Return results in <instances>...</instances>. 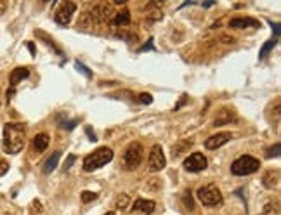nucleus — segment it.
I'll list each match as a JSON object with an SVG mask.
<instances>
[{
  "instance_id": "1",
  "label": "nucleus",
  "mask_w": 281,
  "mask_h": 215,
  "mask_svg": "<svg viewBox=\"0 0 281 215\" xmlns=\"http://www.w3.org/2000/svg\"><path fill=\"white\" fill-rule=\"evenodd\" d=\"M26 144V130L21 123L3 125V151L9 155H17Z\"/></svg>"
},
{
  "instance_id": "20",
  "label": "nucleus",
  "mask_w": 281,
  "mask_h": 215,
  "mask_svg": "<svg viewBox=\"0 0 281 215\" xmlns=\"http://www.w3.org/2000/svg\"><path fill=\"white\" fill-rule=\"evenodd\" d=\"M35 35H37V37H38V38H44V40H45V42H47V45H49V47H52V49H54V52H57V54H59V55H62L61 49H59V47H57V45H56V44H54V40H52V38H49V37H47V35H45V33H44V31H35Z\"/></svg>"
},
{
  "instance_id": "30",
  "label": "nucleus",
  "mask_w": 281,
  "mask_h": 215,
  "mask_svg": "<svg viewBox=\"0 0 281 215\" xmlns=\"http://www.w3.org/2000/svg\"><path fill=\"white\" fill-rule=\"evenodd\" d=\"M73 161H75V155H69L68 160H66V163H64V170H68L69 166L73 165Z\"/></svg>"
},
{
  "instance_id": "19",
  "label": "nucleus",
  "mask_w": 281,
  "mask_h": 215,
  "mask_svg": "<svg viewBox=\"0 0 281 215\" xmlns=\"http://www.w3.org/2000/svg\"><path fill=\"white\" fill-rule=\"evenodd\" d=\"M232 118H234V113H232V111H229V109H224V111L221 113V118H217V120L214 121V125L217 127V125L227 123V121H231Z\"/></svg>"
},
{
  "instance_id": "25",
  "label": "nucleus",
  "mask_w": 281,
  "mask_h": 215,
  "mask_svg": "<svg viewBox=\"0 0 281 215\" xmlns=\"http://www.w3.org/2000/svg\"><path fill=\"white\" fill-rule=\"evenodd\" d=\"M80 198H82V201H83V203H90V201H94V200H96V198H97V194H96V193H90V191H83V193H82V196H80Z\"/></svg>"
},
{
  "instance_id": "29",
  "label": "nucleus",
  "mask_w": 281,
  "mask_h": 215,
  "mask_svg": "<svg viewBox=\"0 0 281 215\" xmlns=\"http://www.w3.org/2000/svg\"><path fill=\"white\" fill-rule=\"evenodd\" d=\"M75 66H76V69H82V73H83L85 76H92V73L89 71V68H85V66H83L82 62H76Z\"/></svg>"
},
{
  "instance_id": "21",
  "label": "nucleus",
  "mask_w": 281,
  "mask_h": 215,
  "mask_svg": "<svg viewBox=\"0 0 281 215\" xmlns=\"http://www.w3.org/2000/svg\"><path fill=\"white\" fill-rule=\"evenodd\" d=\"M276 42H278L276 38H271V40H267V42H266V45H264V47L260 49V54H259V57H260V59H264V57H266V55H267V52H269L271 49H273L274 45H276Z\"/></svg>"
},
{
  "instance_id": "16",
  "label": "nucleus",
  "mask_w": 281,
  "mask_h": 215,
  "mask_svg": "<svg viewBox=\"0 0 281 215\" xmlns=\"http://www.w3.org/2000/svg\"><path fill=\"white\" fill-rule=\"evenodd\" d=\"M278 180H280V173H278V170H271V172H267L266 175L262 177V182L264 186L267 187V189H273V187L278 186Z\"/></svg>"
},
{
  "instance_id": "7",
  "label": "nucleus",
  "mask_w": 281,
  "mask_h": 215,
  "mask_svg": "<svg viewBox=\"0 0 281 215\" xmlns=\"http://www.w3.org/2000/svg\"><path fill=\"white\" fill-rule=\"evenodd\" d=\"M76 10V3L73 2H64L61 7L57 9V12H56L54 19L57 24H61V26H68L69 21H71V16L75 14Z\"/></svg>"
},
{
  "instance_id": "27",
  "label": "nucleus",
  "mask_w": 281,
  "mask_h": 215,
  "mask_svg": "<svg viewBox=\"0 0 281 215\" xmlns=\"http://www.w3.org/2000/svg\"><path fill=\"white\" fill-rule=\"evenodd\" d=\"M76 123H78V121H76V120H71V121H62V123H61V128H66V130H71V128L75 127Z\"/></svg>"
},
{
  "instance_id": "22",
  "label": "nucleus",
  "mask_w": 281,
  "mask_h": 215,
  "mask_svg": "<svg viewBox=\"0 0 281 215\" xmlns=\"http://www.w3.org/2000/svg\"><path fill=\"white\" fill-rule=\"evenodd\" d=\"M42 210H44V207H42V203L38 200H33L30 205V215H42Z\"/></svg>"
},
{
  "instance_id": "17",
  "label": "nucleus",
  "mask_w": 281,
  "mask_h": 215,
  "mask_svg": "<svg viewBox=\"0 0 281 215\" xmlns=\"http://www.w3.org/2000/svg\"><path fill=\"white\" fill-rule=\"evenodd\" d=\"M111 23H113L114 26H123V24H128L130 23V12H128V10H121V12L114 14L113 19H111Z\"/></svg>"
},
{
  "instance_id": "14",
  "label": "nucleus",
  "mask_w": 281,
  "mask_h": 215,
  "mask_svg": "<svg viewBox=\"0 0 281 215\" xmlns=\"http://www.w3.org/2000/svg\"><path fill=\"white\" fill-rule=\"evenodd\" d=\"M49 141H51V137H49L47 134H37L33 137V148L37 153H44L45 149H47L49 146Z\"/></svg>"
},
{
  "instance_id": "11",
  "label": "nucleus",
  "mask_w": 281,
  "mask_h": 215,
  "mask_svg": "<svg viewBox=\"0 0 281 215\" xmlns=\"http://www.w3.org/2000/svg\"><path fill=\"white\" fill-rule=\"evenodd\" d=\"M260 23L257 19H252V17H234L229 23V28L232 30H245V28H259Z\"/></svg>"
},
{
  "instance_id": "8",
  "label": "nucleus",
  "mask_w": 281,
  "mask_h": 215,
  "mask_svg": "<svg viewBox=\"0 0 281 215\" xmlns=\"http://www.w3.org/2000/svg\"><path fill=\"white\" fill-rule=\"evenodd\" d=\"M182 165L187 172H201V170L207 168V158L201 153H193L184 160Z\"/></svg>"
},
{
  "instance_id": "5",
  "label": "nucleus",
  "mask_w": 281,
  "mask_h": 215,
  "mask_svg": "<svg viewBox=\"0 0 281 215\" xmlns=\"http://www.w3.org/2000/svg\"><path fill=\"white\" fill-rule=\"evenodd\" d=\"M142 155H144V149L139 142H132L123 153V158H121V163H123L125 170H135L142 161Z\"/></svg>"
},
{
  "instance_id": "33",
  "label": "nucleus",
  "mask_w": 281,
  "mask_h": 215,
  "mask_svg": "<svg viewBox=\"0 0 281 215\" xmlns=\"http://www.w3.org/2000/svg\"><path fill=\"white\" fill-rule=\"evenodd\" d=\"M214 5V0H208V2H205V7H210Z\"/></svg>"
},
{
  "instance_id": "23",
  "label": "nucleus",
  "mask_w": 281,
  "mask_h": 215,
  "mask_svg": "<svg viewBox=\"0 0 281 215\" xmlns=\"http://www.w3.org/2000/svg\"><path fill=\"white\" fill-rule=\"evenodd\" d=\"M280 142H276V144L273 146V148H269L266 151V158H278V156H280Z\"/></svg>"
},
{
  "instance_id": "26",
  "label": "nucleus",
  "mask_w": 281,
  "mask_h": 215,
  "mask_svg": "<svg viewBox=\"0 0 281 215\" xmlns=\"http://www.w3.org/2000/svg\"><path fill=\"white\" fill-rule=\"evenodd\" d=\"M139 103H142V104H151V103H153V97L149 96V94H141V96H139Z\"/></svg>"
},
{
  "instance_id": "2",
  "label": "nucleus",
  "mask_w": 281,
  "mask_h": 215,
  "mask_svg": "<svg viewBox=\"0 0 281 215\" xmlns=\"http://www.w3.org/2000/svg\"><path fill=\"white\" fill-rule=\"evenodd\" d=\"M111 160H113V149L99 148L94 153L85 156V160H83V170H85V172H94V170L101 168V166H104L106 163H110Z\"/></svg>"
},
{
  "instance_id": "4",
  "label": "nucleus",
  "mask_w": 281,
  "mask_h": 215,
  "mask_svg": "<svg viewBox=\"0 0 281 215\" xmlns=\"http://www.w3.org/2000/svg\"><path fill=\"white\" fill-rule=\"evenodd\" d=\"M196 196L205 207H217L222 203V193L215 184H207V186H201L196 191Z\"/></svg>"
},
{
  "instance_id": "34",
  "label": "nucleus",
  "mask_w": 281,
  "mask_h": 215,
  "mask_svg": "<svg viewBox=\"0 0 281 215\" xmlns=\"http://www.w3.org/2000/svg\"><path fill=\"white\" fill-rule=\"evenodd\" d=\"M0 104H2V90H0Z\"/></svg>"
},
{
  "instance_id": "32",
  "label": "nucleus",
  "mask_w": 281,
  "mask_h": 215,
  "mask_svg": "<svg viewBox=\"0 0 281 215\" xmlns=\"http://www.w3.org/2000/svg\"><path fill=\"white\" fill-rule=\"evenodd\" d=\"M28 47H30L31 54H35V47H33V44H31V42H28Z\"/></svg>"
},
{
  "instance_id": "35",
  "label": "nucleus",
  "mask_w": 281,
  "mask_h": 215,
  "mask_svg": "<svg viewBox=\"0 0 281 215\" xmlns=\"http://www.w3.org/2000/svg\"><path fill=\"white\" fill-rule=\"evenodd\" d=\"M106 215H114V212H108V214Z\"/></svg>"
},
{
  "instance_id": "24",
  "label": "nucleus",
  "mask_w": 281,
  "mask_h": 215,
  "mask_svg": "<svg viewBox=\"0 0 281 215\" xmlns=\"http://www.w3.org/2000/svg\"><path fill=\"white\" fill-rule=\"evenodd\" d=\"M191 144H193V142H191V141H184V142H180L179 146H173V148H172L173 156H179L180 153H182V149H184V148H189Z\"/></svg>"
},
{
  "instance_id": "12",
  "label": "nucleus",
  "mask_w": 281,
  "mask_h": 215,
  "mask_svg": "<svg viewBox=\"0 0 281 215\" xmlns=\"http://www.w3.org/2000/svg\"><path fill=\"white\" fill-rule=\"evenodd\" d=\"M155 201H151V200H142V198H139V200H135L134 201V210H137V212H142V214H146V215H151L153 214V210H155Z\"/></svg>"
},
{
  "instance_id": "3",
  "label": "nucleus",
  "mask_w": 281,
  "mask_h": 215,
  "mask_svg": "<svg viewBox=\"0 0 281 215\" xmlns=\"http://www.w3.org/2000/svg\"><path fill=\"white\" fill-rule=\"evenodd\" d=\"M260 168V161L253 156H239L238 160H234L231 165V172L238 177H243V175H250V173L257 172Z\"/></svg>"
},
{
  "instance_id": "9",
  "label": "nucleus",
  "mask_w": 281,
  "mask_h": 215,
  "mask_svg": "<svg viewBox=\"0 0 281 215\" xmlns=\"http://www.w3.org/2000/svg\"><path fill=\"white\" fill-rule=\"evenodd\" d=\"M111 14H113L111 5H108V3H97L92 9V12L87 14V16H89L90 21H94V23H104V21L110 19Z\"/></svg>"
},
{
  "instance_id": "31",
  "label": "nucleus",
  "mask_w": 281,
  "mask_h": 215,
  "mask_svg": "<svg viewBox=\"0 0 281 215\" xmlns=\"http://www.w3.org/2000/svg\"><path fill=\"white\" fill-rule=\"evenodd\" d=\"M85 132H87V135H89V137L92 139V142H96V135H94L92 132H90V128H89V127L85 128Z\"/></svg>"
},
{
  "instance_id": "13",
  "label": "nucleus",
  "mask_w": 281,
  "mask_h": 215,
  "mask_svg": "<svg viewBox=\"0 0 281 215\" xmlns=\"http://www.w3.org/2000/svg\"><path fill=\"white\" fill-rule=\"evenodd\" d=\"M28 75H30V69L28 68H16L10 71V78H9V83H10V89H14V87L17 85V83L21 82V80L28 78Z\"/></svg>"
},
{
  "instance_id": "18",
  "label": "nucleus",
  "mask_w": 281,
  "mask_h": 215,
  "mask_svg": "<svg viewBox=\"0 0 281 215\" xmlns=\"http://www.w3.org/2000/svg\"><path fill=\"white\" fill-rule=\"evenodd\" d=\"M128 203H130V196H128V194H120V196L114 200V208H116V210H125V208L128 207Z\"/></svg>"
},
{
  "instance_id": "10",
  "label": "nucleus",
  "mask_w": 281,
  "mask_h": 215,
  "mask_svg": "<svg viewBox=\"0 0 281 215\" xmlns=\"http://www.w3.org/2000/svg\"><path fill=\"white\" fill-rule=\"evenodd\" d=\"M231 139H232L231 132H219V134L210 135V137L205 141V148L207 149H217V148H221V146H224L227 141H231Z\"/></svg>"
},
{
  "instance_id": "6",
  "label": "nucleus",
  "mask_w": 281,
  "mask_h": 215,
  "mask_svg": "<svg viewBox=\"0 0 281 215\" xmlns=\"http://www.w3.org/2000/svg\"><path fill=\"white\" fill-rule=\"evenodd\" d=\"M148 165L151 172H160V170L165 168L167 165V158L163 155V149L160 144H155L149 151V160H148Z\"/></svg>"
},
{
  "instance_id": "15",
  "label": "nucleus",
  "mask_w": 281,
  "mask_h": 215,
  "mask_svg": "<svg viewBox=\"0 0 281 215\" xmlns=\"http://www.w3.org/2000/svg\"><path fill=\"white\" fill-rule=\"evenodd\" d=\"M59 158H61V151L52 153V155L47 158V161H45V165H44V173H51V172H54L56 166H57V163H59Z\"/></svg>"
},
{
  "instance_id": "28",
  "label": "nucleus",
  "mask_w": 281,
  "mask_h": 215,
  "mask_svg": "<svg viewBox=\"0 0 281 215\" xmlns=\"http://www.w3.org/2000/svg\"><path fill=\"white\" fill-rule=\"evenodd\" d=\"M7 170H9V163H7L5 160H0V175L7 173Z\"/></svg>"
}]
</instances>
